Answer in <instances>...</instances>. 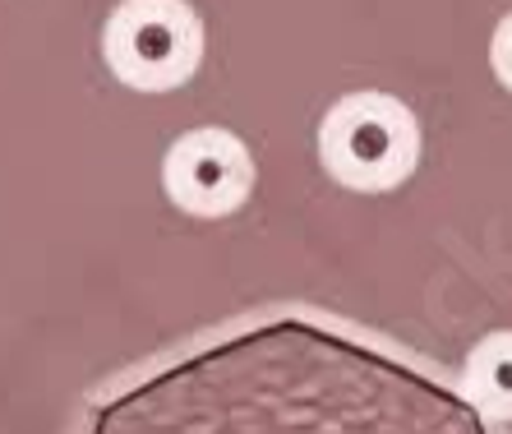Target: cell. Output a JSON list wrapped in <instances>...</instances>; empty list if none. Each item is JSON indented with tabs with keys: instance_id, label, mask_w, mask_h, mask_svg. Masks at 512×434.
<instances>
[{
	"instance_id": "obj_1",
	"label": "cell",
	"mask_w": 512,
	"mask_h": 434,
	"mask_svg": "<svg viewBox=\"0 0 512 434\" xmlns=\"http://www.w3.org/2000/svg\"><path fill=\"white\" fill-rule=\"evenodd\" d=\"M88 434H489L411 365L305 319L236 333L93 411Z\"/></svg>"
}]
</instances>
